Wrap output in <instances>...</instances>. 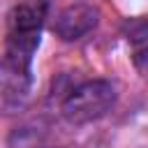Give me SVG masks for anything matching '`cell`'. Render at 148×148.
Segmentation results:
<instances>
[{"label": "cell", "mask_w": 148, "mask_h": 148, "mask_svg": "<svg viewBox=\"0 0 148 148\" xmlns=\"http://www.w3.org/2000/svg\"><path fill=\"white\" fill-rule=\"evenodd\" d=\"M46 16H49V0H25L12 7L7 16L9 35H39V28Z\"/></svg>", "instance_id": "3"}, {"label": "cell", "mask_w": 148, "mask_h": 148, "mask_svg": "<svg viewBox=\"0 0 148 148\" xmlns=\"http://www.w3.org/2000/svg\"><path fill=\"white\" fill-rule=\"evenodd\" d=\"M30 90V67L12 65L2 60V106L7 111L18 109Z\"/></svg>", "instance_id": "4"}, {"label": "cell", "mask_w": 148, "mask_h": 148, "mask_svg": "<svg viewBox=\"0 0 148 148\" xmlns=\"http://www.w3.org/2000/svg\"><path fill=\"white\" fill-rule=\"evenodd\" d=\"M116 97L118 95L111 81H104V79L83 81L65 95L60 104V113L69 125H86L104 118L113 109Z\"/></svg>", "instance_id": "1"}, {"label": "cell", "mask_w": 148, "mask_h": 148, "mask_svg": "<svg viewBox=\"0 0 148 148\" xmlns=\"http://www.w3.org/2000/svg\"><path fill=\"white\" fill-rule=\"evenodd\" d=\"M99 23V12L97 7L88 5V2H76L65 7L56 23H53V32L62 39V42H76L81 37H86L90 30H95Z\"/></svg>", "instance_id": "2"}, {"label": "cell", "mask_w": 148, "mask_h": 148, "mask_svg": "<svg viewBox=\"0 0 148 148\" xmlns=\"http://www.w3.org/2000/svg\"><path fill=\"white\" fill-rule=\"evenodd\" d=\"M44 148H62V146H44Z\"/></svg>", "instance_id": "5"}]
</instances>
